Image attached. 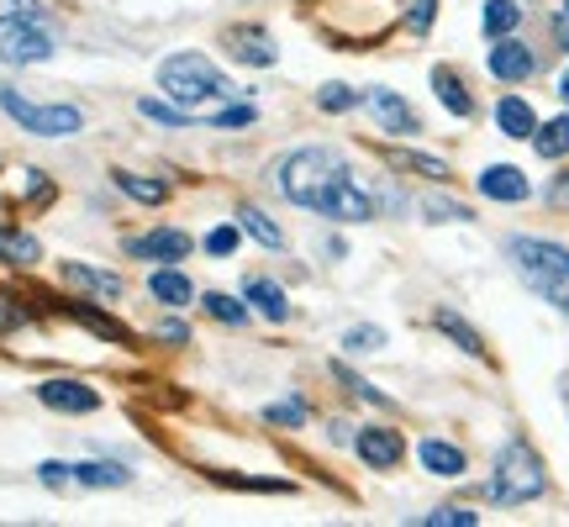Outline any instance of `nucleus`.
I'll return each instance as SVG.
<instances>
[{"mask_svg":"<svg viewBox=\"0 0 569 527\" xmlns=\"http://www.w3.org/2000/svg\"><path fill=\"white\" fill-rule=\"evenodd\" d=\"M280 191L284 201L307 206V212H322L332 222H369L375 216V201L369 191H358V180L348 174V164L332 153V148H301L280 164Z\"/></svg>","mask_w":569,"mask_h":527,"instance_id":"nucleus-1","label":"nucleus"},{"mask_svg":"<svg viewBox=\"0 0 569 527\" xmlns=\"http://www.w3.org/2000/svg\"><path fill=\"white\" fill-rule=\"evenodd\" d=\"M512 264L527 286L544 301H554L559 312H569V248L544 238H512Z\"/></svg>","mask_w":569,"mask_h":527,"instance_id":"nucleus-2","label":"nucleus"},{"mask_svg":"<svg viewBox=\"0 0 569 527\" xmlns=\"http://www.w3.org/2000/svg\"><path fill=\"white\" fill-rule=\"evenodd\" d=\"M544 459L533 454L522 438H512L506 449L496 454V475H491V502L501 506H522V502H538L544 496Z\"/></svg>","mask_w":569,"mask_h":527,"instance_id":"nucleus-3","label":"nucleus"},{"mask_svg":"<svg viewBox=\"0 0 569 527\" xmlns=\"http://www.w3.org/2000/svg\"><path fill=\"white\" fill-rule=\"evenodd\" d=\"M159 85H164L174 100H222L233 96V85H227V74L216 69L206 53H174L159 64Z\"/></svg>","mask_w":569,"mask_h":527,"instance_id":"nucleus-4","label":"nucleus"},{"mask_svg":"<svg viewBox=\"0 0 569 527\" xmlns=\"http://www.w3.org/2000/svg\"><path fill=\"white\" fill-rule=\"evenodd\" d=\"M0 106L22 121L26 132H37V138H69V132L85 127L79 106H32V100H22L17 90H6V85H0Z\"/></svg>","mask_w":569,"mask_h":527,"instance_id":"nucleus-5","label":"nucleus"},{"mask_svg":"<svg viewBox=\"0 0 569 527\" xmlns=\"http://www.w3.org/2000/svg\"><path fill=\"white\" fill-rule=\"evenodd\" d=\"M354 449H358V459H364L369 470H396L401 454H406V443H401V432L396 428H364L354 438Z\"/></svg>","mask_w":569,"mask_h":527,"instance_id":"nucleus-6","label":"nucleus"},{"mask_svg":"<svg viewBox=\"0 0 569 527\" xmlns=\"http://www.w3.org/2000/svg\"><path fill=\"white\" fill-rule=\"evenodd\" d=\"M47 53H53V37H47L43 26H32V22L11 26V32H6V43H0V58H6V64H43Z\"/></svg>","mask_w":569,"mask_h":527,"instance_id":"nucleus-7","label":"nucleus"},{"mask_svg":"<svg viewBox=\"0 0 569 527\" xmlns=\"http://www.w3.org/2000/svg\"><path fill=\"white\" fill-rule=\"evenodd\" d=\"M533 69H538V58H533L527 43H517V37H496V49H491V74H496V79L517 85V79H527Z\"/></svg>","mask_w":569,"mask_h":527,"instance_id":"nucleus-8","label":"nucleus"},{"mask_svg":"<svg viewBox=\"0 0 569 527\" xmlns=\"http://www.w3.org/2000/svg\"><path fill=\"white\" fill-rule=\"evenodd\" d=\"M369 111H375V121L385 132H396V138H411V132H417V111H411L396 90H369Z\"/></svg>","mask_w":569,"mask_h":527,"instance_id":"nucleus-9","label":"nucleus"},{"mask_svg":"<svg viewBox=\"0 0 569 527\" xmlns=\"http://www.w3.org/2000/svg\"><path fill=\"white\" fill-rule=\"evenodd\" d=\"M37 396H43V407H53V411H95L100 407V396L79 380H43Z\"/></svg>","mask_w":569,"mask_h":527,"instance_id":"nucleus-10","label":"nucleus"},{"mask_svg":"<svg viewBox=\"0 0 569 527\" xmlns=\"http://www.w3.org/2000/svg\"><path fill=\"white\" fill-rule=\"evenodd\" d=\"M227 49H233V58H243V64H254V69H269L280 53H275V43L264 37L259 26H233L227 32Z\"/></svg>","mask_w":569,"mask_h":527,"instance_id":"nucleus-11","label":"nucleus"},{"mask_svg":"<svg viewBox=\"0 0 569 527\" xmlns=\"http://www.w3.org/2000/svg\"><path fill=\"white\" fill-rule=\"evenodd\" d=\"M127 254H132V259H185L190 238L185 233H174V227H159V233H148V238L127 243Z\"/></svg>","mask_w":569,"mask_h":527,"instance_id":"nucleus-12","label":"nucleus"},{"mask_svg":"<svg viewBox=\"0 0 569 527\" xmlns=\"http://www.w3.org/2000/svg\"><path fill=\"white\" fill-rule=\"evenodd\" d=\"M480 195H491V201H527V180L512 164H491L480 174Z\"/></svg>","mask_w":569,"mask_h":527,"instance_id":"nucleus-13","label":"nucleus"},{"mask_svg":"<svg viewBox=\"0 0 569 527\" xmlns=\"http://www.w3.org/2000/svg\"><path fill=\"white\" fill-rule=\"evenodd\" d=\"M496 127L506 132V138H533V132H538V117H533V106H527V100L506 96L496 106Z\"/></svg>","mask_w":569,"mask_h":527,"instance_id":"nucleus-14","label":"nucleus"},{"mask_svg":"<svg viewBox=\"0 0 569 527\" xmlns=\"http://www.w3.org/2000/svg\"><path fill=\"white\" fill-rule=\"evenodd\" d=\"M432 90H438V100L449 106L453 117H470V111H474V100H470V90H464V79H459L453 69H443V64L432 69Z\"/></svg>","mask_w":569,"mask_h":527,"instance_id":"nucleus-15","label":"nucleus"},{"mask_svg":"<svg viewBox=\"0 0 569 527\" xmlns=\"http://www.w3.org/2000/svg\"><path fill=\"white\" fill-rule=\"evenodd\" d=\"M417 459H422V470H432V475H464V454L453 443H443V438H427L422 449H417Z\"/></svg>","mask_w":569,"mask_h":527,"instance_id":"nucleus-16","label":"nucleus"},{"mask_svg":"<svg viewBox=\"0 0 569 527\" xmlns=\"http://www.w3.org/2000/svg\"><path fill=\"white\" fill-rule=\"evenodd\" d=\"M64 280L79 290H95V295H106V301H121L117 275H100V269H85V264H64Z\"/></svg>","mask_w":569,"mask_h":527,"instance_id":"nucleus-17","label":"nucleus"},{"mask_svg":"<svg viewBox=\"0 0 569 527\" xmlns=\"http://www.w3.org/2000/svg\"><path fill=\"white\" fill-rule=\"evenodd\" d=\"M533 148H538V159H565L569 153V117H554L548 127L533 132Z\"/></svg>","mask_w":569,"mask_h":527,"instance_id":"nucleus-18","label":"nucleus"},{"mask_svg":"<svg viewBox=\"0 0 569 527\" xmlns=\"http://www.w3.org/2000/svg\"><path fill=\"white\" fill-rule=\"evenodd\" d=\"M148 290H153L159 301H169V306H185L190 295H195V290H190V280L180 275V269H153V280H148Z\"/></svg>","mask_w":569,"mask_h":527,"instance_id":"nucleus-19","label":"nucleus"},{"mask_svg":"<svg viewBox=\"0 0 569 527\" xmlns=\"http://www.w3.org/2000/svg\"><path fill=\"white\" fill-rule=\"evenodd\" d=\"M248 301H259V312L269 322H284L290 316V301H284V290L275 280H248Z\"/></svg>","mask_w":569,"mask_h":527,"instance_id":"nucleus-20","label":"nucleus"},{"mask_svg":"<svg viewBox=\"0 0 569 527\" xmlns=\"http://www.w3.org/2000/svg\"><path fill=\"white\" fill-rule=\"evenodd\" d=\"M517 22H522L517 0H485V32H491V37H512Z\"/></svg>","mask_w":569,"mask_h":527,"instance_id":"nucleus-21","label":"nucleus"},{"mask_svg":"<svg viewBox=\"0 0 569 527\" xmlns=\"http://www.w3.org/2000/svg\"><path fill=\"white\" fill-rule=\"evenodd\" d=\"M237 227H243V233H254L264 248H284V233L259 212V206H243V212H237Z\"/></svg>","mask_w":569,"mask_h":527,"instance_id":"nucleus-22","label":"nucleus"},{"mask_svg":"<svg viewBox=\"0 0 569 527\" xmlns=\"http://www.w3.org/2000/svg\"><path fill=\"white\" fill-rule=\"evenodd\" d=\"M0 259L6 264H37L43 259V248H37V238L32 233H0Z\"/></svg>","mask_w":569,"mask_h":527,"instance_id":"nucleus-23","label":"nucleus"},{"mask_svg":"<svg viewBox=\"0 0 569 527\" xmlns=\"http://www.w3.org/2000/svg\"><path fill=\"white\" fill-rule=\"evenodd\" d=\"M117 185L127 195H132V201H142V206H159V201H164V180H142V174H127V169H117Z\"/></svg>","mask_w":569,"mask_h":527,"instance_id":"nucleus-24","label":"nucleus"},{"mask_svg":"<svg viewBox=\"0 0 569 527\" xmlns=\"http://www.w3.org/2000/svg\"><path fill=\"white\" fill-rule=\"evenodd\" d=\"M201 306H206L216 322H227V327H243V316H248V306L233 301V295H222V290H206V295H201Z\"/></svg>","mask_w":569,"mask_h":527,"instance_id":"nucleus-25","label":"nucleus"},{"mask_svg":"<svg viewBox=\"0 0 569 527\" xmlns=\"http://www.w3.org/2000/svg\"><path fill=\"white\" fill-rule=\"evenodd\" d=\"M69 316H79V322H85V327H90V333L111 337V343H132V337H127V327H121V322H111V316L90 312V306H69Z\"/></svg>","mask_w":569,"mask_h":527,"instance_id":"nucleus-26","label":"nucleus"},{"mask_svg":"<svg viewBox=\"0 0 569 527\" xmlns=\"http://www.w3.org/2000/svg\"><path fill=\"white\" fill-rule=\"evenodd\" d=\"M74 480L79 485H127V470L121 464H74Z\"/></svg>","mask_w":569,"mask_h":527,"instance_id":"nucleus-27","label":"nucleus"},{"mask_svg":"<svg viewBox=\"0 0 569 527\" xmlns=\"http://www.w3.org/2000/svg\"><path fill=\"white\" fill-rule=\"evenodd\" d=\"M438 327H443V333H449L453 343L464 348V354H485V343H480V333H474V327H464V322H459L453 312H438Z\"/></svg>","mask_w":569,"mask_h":527,"instance_id":"nucleus-28","label":"nucleus"},{"mask_svg":"<svg viewBox=\"0 0 569 527\" xmlns=\"http://www.w3.org/2000/svg\"><path fill=\"white\" fill-rule=\"evenodd\" d=\"M390 164L417 169V174H427V180H449V164H443V159H427V153H390Z\"/></svg>","mask_w":569,"mask_h":527,"instance_id":"nucleus-29","label":"nucleus"},{"mask_svg":"<svg viewBox=\"0 0 569 527\" xmlns=\"http://www.w3.org/2000/svg\"><path fill=\"white\" fill-rule=\"evenodd\" d=\"M138 111L148 121H159V127H190L185 111H174V106H164V100H138Z\"/></svg>","mask_w":569,"mask_h":527,"instance_id":"nucleus-30","label":"nucleus"},{"mask_svg":"<svg viewBox=\"0 0 569 527\" xmlns=\"http://www.w3.org/2000/svg\"><path fill=\"white\" fill-rule=\"evenodd\" d=\"M422 523L427 527H474L480 517H474V512H464V506H438V512H427Z\"/></svg>","mask_w":569,"mask_h":527,"instance_id":"nucleus-31","label":"nucleus"},{"mask_svg":"<svg viewBox=\"0 0 569 527\" xmlns=\"http://www.w3.org/2000/svg\"><path fill=\"white\" fill-rule=\"evenodd\" d=\"M264 417H269L275 428H301V422H307V407H301V401H275Z\"/></svg>","mask_w":569,"mask_h":527,"instance_id":"nucleus-32","label":"nucleus"},{"mask_svg":"<svg viewBox=\"0 0 569 527\" xmlns=\"http://www.w3.org/2000/svg\"><path fill=\"white\" fill-rule=\"evenodd\" d=\"M316 106H322V111H348V106H358V96L348 85H328V90L316 96Z\"/></svg>","mask_w":569,"mask_h":527,"instance_id":"nucleus-33","label":"nucleus"},{"mask_svg":"<svg viewBox=\"0 0 569 527\" xmlns=\"http://www.w3.org/2000/svg\"><path fill=\"white\" fill-rule=\"evenodd\" d=\"M17 322H26V306L11 295V290H0V333H11Z\"/></svg>","mask_w":569,"mask_h":527,"instance_id":"nucleus-34","label":"nucleus"},{"mask_svg":"<svg viewBox=\"0 0 569 527\" xmlns=\"http://www.w3.org/2000/svg\"><path fill=\"white\" fill-rule=\"evenodd\" d=\"M37 17V0H0V26L6 22H32Z\"/></svg>","mask_w":569,"mask_h":527,"instance_id":"nucleus-35","label":"nucleus"},{"mask_svg":"<svg viewBox=\"0 0 569 527\" xmlns=\"http://www.w3.org/2000/svg\"><path fill=\"white\" fill-rule=\"evenodd\" d=\"M216 127H254V121H259V111H254V106H227V111H216Z\"/></svg>","mask_w":569,"mask_h":527,"instance_id":"nucleus-36","label":"nucleus"},{"mask_svg":"<svg viewBox=\"0 0 569 527\" xmlns=\"http://www.w3.org/2000/svg\"><path fill=\"white\" fill-rule=\"evenodd\" d=\"M343 343H348L354 354H369V348H379V343H385V333H379V327H354Z\"/></svg>","mask_w":569,"mask_h":527,"instance_id":"nucleus-37","label":"nucleus"},{"mask_svg":"<svg viewBox=\"0 0 569 527\" xmlns=\"http://www.w3.org/2000/svg\"><path fill=\"white\" fill-rule=\"evenodd\" d=\"M222 485H233V491H290L284 480H243V475H216Z\"/></svg>","mask_w":569,"mask_h":527,"instance_id":"nucleus-38","label":"nucleus"},{"mask_svg":"<svg viewBox=\"0 0 569 527\" xmlns=\"http://www.w3.org/2000/svg\"><path fill=\"white\" fill-rule=\"evenodd\" d=\"M432 11H438V0H417V6L406 11V26H411V32H427V26H432Z\"/></svg>","mask_w":569,"mask_h":527,"instance_id":"nucleus-39","label":"nucleus"},{"mask_svg":"<svg viewBox=\"0 0 569 527\" xmlns=\"http://www.w3.org/2000/svg\"><path fill=\"white\" fill-rule=\"evenodd\" d=\"M427 216H432V222H464V216H470V206H453V201H427Z\"/></svg>","mask_w":569,"mask_h":527,"instance_id":"nucleus-40","label":"nucleus"},{"mask_svg":"<svg viewBox=\"0 0 569 527\" xmlns=\"http://www.w3.org/2000/svg\"><path fill=\"white\" fill-rule=\"evenodd\" d=\"M37 475H43V485H69L74 470H69V464H58V459H47V464L37 470Z\"/></svg>","mask_w":569,"mask_h":527,"instance_id":"nucleus-41","label":"nucleus"},{"mask_svg":"<svg viewBox=\"0 0 569 527\" xmlns=\"http://www.w3.org/2000/svg\"><path fill=\"white\" fill-rule=\"evenodd\" d=\"M206 248H212V254H233V248H237V227H216L212 238H206Z\"/></svg>","mask_w":569,"mask_h":527,"instance_id":"nucleus-42","label":"nucleus"},{"mask_svg":"<svg viewBox=\"0 0 569 527\" xmlns=\"http://www.w3.org/2000/svg\"><path fill=\"white\" fill-rule=\"evenodd\" d=\"M159 337H169V343H185V322H164V327H159Z\"/></svg>","mask_w":569,"mask_h":527,"instance_id":"nucleus-43","label":"nucleus"},{"mask_svg":"<svg viewBox=\"0 0 569 527\" xmlns=\"http://www.w3.org/2000/svg\"><path fill=\"white\" fill-rule=\"evenodd\" d=\"M554 37H559V49L569 53V11H565V17H554Z\"/></svg>","mask_w":569,"mask_h":527,"instance_id":"nucleus-44","label":"nucleus"},{"mask_svg":"<svg viewBox=\"0 0 569 527\" xmlns=\"http://www.w3.org/2000/svg\"><path fill=\"white\" fill-rule=\"evenodd\" d=\"M559 96H565V100H569V69H565V79H559Z\"/></svg>","mask_w":569,"mask_h":527,"instance_id":"nucleus-45","label":"nucleus"}]
</instances>
